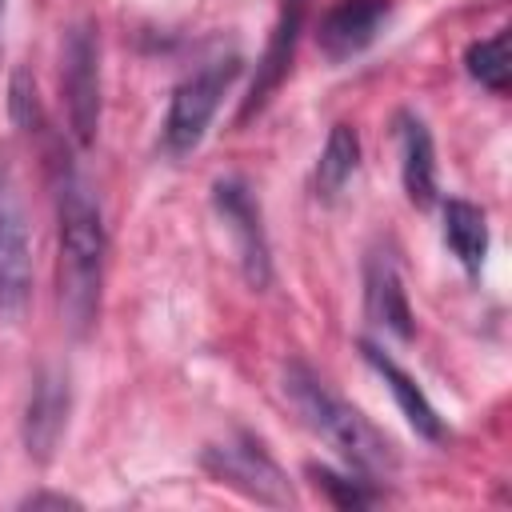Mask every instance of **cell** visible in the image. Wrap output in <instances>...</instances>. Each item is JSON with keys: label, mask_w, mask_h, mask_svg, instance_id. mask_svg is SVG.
Listing matches in <instances>:
<instances>
[{"label": "cell", "mask_w": 512, "mask_h": 512, "mask_svg": "<svg viewBox=\"0 0 512 512\" xmlns=\"http://www.w3.org/2000/svg\"><path fill=\"white\" fill-rule=\"evenodd\" d=\"M360 352H364V360L372 364V372L384 380V388L392 392V400H396V408H400V416L412 424V432L416 436H424V440H440L444 436V424H440V416H436V408H432V400L424 396V388L384 352V348H376L372 340H360Z\"/></svg>", "instance_id": "cell-12"}, {"label": "cell", "mask_w": 512, "mask_h": 512, "mask_svg": "<svg viewBox=\"0 0 512 512\" xmlns=\"http://www.w3.org/2000/svg\"><path fill=\"white\" fill-rule=\"evenodd\" d=\"M0 16H4V0H0Z\"/></svg>", "instance_id": "cell-20"}, {"label": "cell", "mask_w": 512, "mask_h": 512, "mask_svg": "<svg viewBox=\"0 0 512 512\" xmlns=\"http://www.w3.org/2000/svg\"><path fill=\"white\" fill-rule=\"evenodd\" d=\"M236 76H240V56H212V60H204L200 68H192L172 88L164 132H160L168 156H188L204 140V132H208V124H212L224 92L236 84Z\"/></svg>", "instance_id": "cell-3"}, {"label": "cell", "mask_w": 512, "mask_h": 512, "mask_svg": "<svg viewBox=\"0 0 512 512\" xmlns=\"http://www.w3.org/2000/svg\"><path fill=\"white\" fill-rule=\"evenodd\" d=\"M304 12H308V0H284L280 4V16L272 24V36H268V48L264 56L256 60V76H252V88L236 112V124H244L248 116H256L268 96L284 84L288 68H292V56H296V40H300V28H304Z\"/></svg>", "instance_id": "cell-10"}, {"label": "cell", "mask_w": 512, "mask_h": 512, "mask_svg": "<svg viewBox=\"0 0 512 512\" xmlns=\"http://www.w3.org/2000/svg\"><path fill=\"white\" fill-rule=\"evenodd\" d=\"M284 392L292 400V408L300 412V420L348 464V472L356 476H384L396 464V452L388 444V436L348 400H340L308 364L292 360L284 368Z\"/></svg>", "instance_id": "cell-2"}, {"label": "cell", "mask_w": 512, "mask_h": 512, "mask_svg": "<svg viewBox=\"0 0 512 512\" xmlns=\"http://www.w3.org/2000/svg\"><path fill=\"white\" fill-rule=\"evenodd\" d=\"M204 468H208L220 484L244 492L248 500H260V504H272V508H288V504L296 500L288 476L280 472V464L268 456V448H264L256 436H244V432H240L236 440L212 444V448L204 452Z\"/></svg>", "instance_id": "cell-6"}, {"label": "cell", "mask_w": 512, "mask_h": 512, "mask_svg": "<svg viewBox=\"0 0 512 512\" xmlns=\"http://www.w3.org/2000/svg\"><path fill=\"white\" fill-rule=\"evenodd\" d=\"M20 508H80V500L60 496V492H32L20 500Z\"/></svg>", "instance_id": "cell-19"}, {"label": "cell", "mask_w": 512, "mask_h": 512, "mask_svg": "<svg viewBox=\"0 0 512 512\" xmlns=\"http://www.w3.org/2000/svg\"><path fill=\"white\" fill-rule=\"evenodd\" d=\"M464 68H468V76H472L476 84H484L488 92H504V88H508V72H512V64H508V32H492L488 40L468 44Z\"/></svg>", "instance_id": "cell-16"}, {"label": "cell", "mask_w": 512, "mask_h": 512, "mask_svg": "<svg viewBox=\"0 0 512 512\" xmlns=\"http://www.w3.org/2000/svg\"><path fill=\"white\" fill-rule=\"evenodd\" d=\"M364 308H368L372 324H380L384 332H392L400 340H412L416 320H412L400 272H396V264L388 256H372L368 268H364Z\"/></svg>", "instance_id": "cell-13"}, {"label": "cell", "mask_w": 512, "mask_h": 512, "mask_svg": "<svg viewBox=\"0 0 512 512\" xmlns=\"http://www.w3.org/2000/svg\"><path fill=\"white\" fill-rule=\"evenodd\" d=\"M60 92L72 140L80 148L96 144L100 132V36L92 20H76L60 44Z\"/></svg>", "instance_id": "cell-4"}, {"label": "cell", "mask_w": 512, "mask_h": 512, "mask_svg": "<svg viewBox=\"0 0 512 512\" xmlns=\"http://www.w3.org/2000/svg\"><path fill=\"white\" fill-rule=\"evenodd\" d=\"M444 244L452 248L460 268L468 276H476L484 268V256H488V216H484V208H476L472 200H448L444 204Z\"/></svg>", "instance_id": "cell-14"}, {"label": "cell", "mask_w": 512, "mask_h": 512, "mask_svg": "<svg viewBox=\"0 0 512 512\" xmlns=\"http://www.w3.org/2000/svg\"><path fill=\"white\" fill-rule=\"evenodd\" d=\"M32 296L28 216L12 172L0 164V324H16Z\"/></svg>", "instance_id": "cell-5"}, {"label": "cell", "mask_w": 512, "mask_h": 512, "mask_svg": "<svg viewBox=\"0 0 512 512\" xmlns=\"http://www.w3.org/2000/svg\"><path fill=\"white\" fill-rule=\"evenodd\" d=\"M396 144H400V180L416 208L436 204V148L432 132L416 112L396 116Z\"/></svg>", "instance_id": "cell-11"}, {"label": "cell", "mask_w": 512, "mask_h": 512, "mask_svg": "<svg viewBox=\"0 0 512 512\" xmlns=\"http://www.w3.org/2000/svg\"><path fill=\"white\" fill-rule=\"evenodd\" d=\"M104 216L92 184L72 168L60 164L56 180V292L60 316L72 336H88L100 316V288H104Z\"/></svg>", "instance_id": "cell-1"}, {"label": "cell", "mask_w": 512, "mask_h": 512, "mask_svg": "<svg viewBox=\"0 0 512 512\" xmlns=\"http://www.w3.org/2000/svg\"><path fill=\"white\" fill-rule=\"evenodd\" d=\"M360 168V132L352 124H332L324 152L316 160V196L320 200H336L344 192V184L356 176Z\"/></svg>", "instance_id": "cell-15"}, {"label": "cell", "mask_w": 512, "mask_h": 512, "mask_svg": "<svg viewBox=\"0 0 512 512\" xmlns=\"http://www.w3.org/2000/svg\"><path fill=\"white\" fill-rule=\"evenodd\" d=\"M308 476L316 480V488L336 504V508H368L380 500V492L372 488L368 476H352V472H332V468H320L312 464Z\"/></svg>", "instance_id": "cell-17"}, {"label": "cell", "mask_w": 512, "mask_h": 512, "mask_svg": "<svg viewBox=\"0 0 512 512\" xmlns=\"http://www.w3.org/2000/svg\"><path fill=\"white\" fill-rule=\"evenodd\" d=\"M8 116L16 120V128L36 132L40 128V92L28 68H16L8 80Z\"/></svg>", "instance_id": "cell-18"}, {"label": "cell", "mask_w": 512, "mask_h": 512, "mask_svg": "<svg viewBox=\"0 0 512 512\" xmlns=\"http://www.w3.org/2000/svg\"><path fill=\"white\" fill-rule=\"evenodd\" d=\"M212 204H216L220 220L228 224V232L236 240L244 280L252 288H268L272 284V248H268V232H264L260 204H256L252 188L236 176H224V180L212 184Z\"/></svg>", "instance_id": "cell-7"}, {"label": "cell", "mask_w": 512, "mask_h": 512, "mask_svg": "<svg viewBox=\"0 0 512 512\" xmlns=\"http://www.w3.org/2000/svg\"><path fill=\"white\" fill-rule=\"evenodd\" d=\"M388 16H392V0H340L324 12L316 28V44L332 64L352 60L384 32Z\"/></svg>", "instance_id": "cell-9"}, {"label": "cell", "mask_w": 512, "mask_h": 512, "mask_svg": "<svg viewBox=\"0 0 512 512\" xmlns=\"http://www.w3.org/2000/svg\"><path fill=\"white\" fill-rule=\"evenodd\" d=\"M68 408H72L68 372L56 364L40 368L28 388V404H24V448L36 464H48L56 456L64 428H68Z\"/></svg>", "instance_id": "cell-8"}]
</instances>
